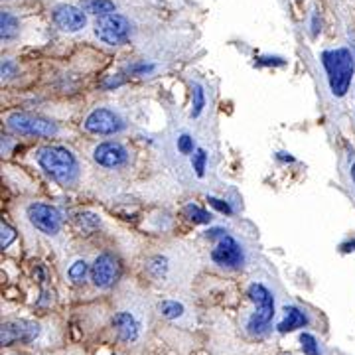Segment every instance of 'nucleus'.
I'll return each instance as SVG.
<instances>
[{
	"mask_svg": "<svg viewBox=\"0 0 355 355\" xmlns=\"http://www.w3.org/2000/svg\"><path fill=\"white\" fill-rule=\"evenodd\" d=\"M40 168L48 176L62 184V186H73L79 178V162L76 154L67 150L65 146H44L38 153Z\"/></svg>",
	"mask_w": 355,
	"mask_h": 355,
	"instance_id": "nucleus-1",
	"label": "nucleus"
},
{
	"mask_svg": "<svg viewBox=\"0 0 355 355\" xmlns=\"http://www.w3.org/2000/svg\"><path fill=\"white\" fill-rule=\"evenodd\" d=\"M322 65L326 69L330 91L334 97H343L354 81L355 58L347 48L328 50L322 53Z\"/></svg>",
	"mask_w": 355,
	"mask_h": 355,
	"instance_id": "nucleus-2",
	"label": "nucleus"
},
{
	"mask_svg": "<svg viewBox=\"0 0 355 355\" xmlns=\"http://www.w3.org/2000/svg\"><path fill=\"white\" fill-rule=\"evenodd\" d=\"M247 296L254 304V312L247 320V331L251 336H265L270 330L272 318H275V296L261 282H253L247 291Z\"/></svg>",
	"mask_w": 355,
	"mask_h": 355,
	"instance_id": "nucleus-3",
	"label": "nucleus"
},
{
	"mask_svg": "<svg viewBox=\"0 0 355 355\" xmlns=\"http://www.w3.org/2000/svg\"><path fill=\"white\" fill-rule=\"evenodd\" d=\"M6 125L14 135L32 137V139H51L58 135V125L40 114L32 113H12L8 114Z\"/></svg>",
	"mask_w": 355,
	"mask_h": 355,
	"instance_id": "nucleus-4",
	"label": "nucleus"
},
{
	"mask_svg": "<svg viewBox=\"0 0 355 355\" xmlns=\"http://www.w3.org/2000/svg\"><path fill=\"white\" fill-rule=\"evenodd\" d=\"M95 36L107 46H121L130 36V22L123 14H109L97 18L95 22Z\"/></svg>",
	"mask_w": 355,
	"mask_h": 355,
	"instance_id": "nucleus-5",
	"label": "nucleus"
},
{
	"mask_svg": "<svg viewBox=\"0 0 355 355\" xmlns=\"http://www.w3.org/2000/svg\"><path fill=\"white\" fill-rule=\"evenodd\" d=\"M83 127L95 137H113L125 128V121L111 109L99 107V109H95L87 114Z\"/></svg>",
	"mask_w": 355,
	"mask_h": 355,
	"instance_id": "nucleus-6",
	"label": "nucleus"
},
{
	"mask_svg": "<svg viewBox=\"0 0 355 355\" xmlns=\"http://www.w3.org/2000/svg\"><path fill=\"white\" fill-rule=\"evenodd\" d=\"M121 270H123L121 261L113 253H101L91 266V280L97 288L107 291L121 279Z\"/></svg>",
	"mask_w": 355,
	"mask_h": 355,
	"instance_id": "nucleus-7",
	"label": "nucleus"
},
{
	"mask_svg": "<svg viewBox=\"0 0 355 355\" xmlns=\"http://www.w3.org/2000/svg\"><path fill=\"white\" fill-rule=\"evenodd\" d=\"M26 214H28L30 223L46 235H55L64 223V217L60 214V209L53 205H48V203H30Z\"/></svg>",
	"mask_w": 355,
	"mask_h": 355,
	"instance_id": "nucleus-8",
	"label": "nucleus"
},
{
	"mask_svg": "<svg viewBox=\"0 0 355 355\" xmlns=\"http://www.w3.org/2000/svg\"><path fill=\"white\" fill-rule=\"evenodd\" d=\"M40 336V324L30 320H8L2 324L0 343L4 347L14 343H32Z\"/></svg>",
	"mask_w": 355,
	"mask_h": 355,
	"instance_id": "nucleus-9",
	"label": "nucleus"
},
{
	"mask_svg": "<svg viewBox=\"0 0 355 355\" xmlns=\"http://www.w3.org/2000/svg\"><path fill=\"white\" fill-rule=\"evenodd\" d=\"M211 259L214 263L223 268H239L243 266L245 254H243L241 245L237 239H233L231 235H225L217 241L216 249L211 251Z\"/></svg>",
	"mask_w": 355,
	"mask_h": 355,
	"instance_id": "nucleus-10",
	"label": "nucleus"
},
{
	"mask_svg": "<svg viewBox=\"0 0 355 355\" xmlns=\"http://www.w3.org/2000/svg\"><path fill=\"white\" fill-rule=\"evenodd\" d=\"M93 160L103 168H121L128 162V150L116 140H105L93 148Z\"/></svg>",
	"mask_w": 355,
	"mask_h": 355,
	"instance_id": "nucleus-11",
	"label": "nucleus"
},
{
	"mask_svg": "<svg viewBox=\"0 0 355 355\" xmlns=\"http://www.w3.org/2000/svg\"><path fill=\"white\" fill-rule=\"evenodd\" d=\"M51 18H53L55 26L64 32H79L87 24L85 12L73 4H58L51 10Z\"/></svg>",
	"mask_w": 355,
	"mask_h": 355,
	"instance_id": "nucleus-12",
	"label": "nucleus"
},
{
	"mask_svg": "<svg viewBox=\"0 0 355 355\" xmlns=\"http://www.w3.org/2000/svg\"><path fill=\"white\" fill-rule=\"evenodd\" d=\"M111 324H113L114 331H116V336H119L121 342L130 343L139 340L140 326L132 314H128V312H119V314H114L113 316Z\"/></svg>",
	"mask_w": 355,
	"mask_h": 355,
	"instance_id": "nucleus-13",
	"label": "nucleus"
},
{
	"mask_svg": "<svg viewBox=\"0 0 355 355\" xmlns=\"http://www.w3.org/2000/svg\"><path fill=\"white\" fill-rule=\"evenodd\" d=\"M282 312H284V318H282V322L277 326V330H279L280 334L306 328L308 322H310V320H308V314H306L302 308H298V306H284Z\"/></svg>",
	"mask_w": 355,
	"mask_h": 355,
	"instance_id": "nucleus-14",
	"label": "nucleus"
},
{
	"mask_svg": "<svg viewBox=\"0 0 355 355\" xmlns=\"http://www.w3.org/2000/svg\"><path fill=\"white\" fill-rule=\"evenodd\" d=\"M79 8L83 12L97 16V18L116 12V6H114L113 0H79Z\"/></svg>",
	"mask_w": 355,
	"mask_h": 355,
	"instance_id": "nucleus-15",
	"label": "nucleus"
},
{
	"mask_svg": "<svg viewBox=\"0 0 355 355\" xmlns=\"http://www.w3.org/2000/svg\"><path fill=\"white\" fill-rule=\"evenodd\" d=\"M0 26H2V30H0V34H2V40L4 42H10L18 36V30H20V24H18V18L10 14L8 10H4L2 16H0Z\"/></svg>",
	"mask_w": 355,
	"mask_h": 355,
	"instance_id": "nucleus-16",
	"label": "nucleus"
},
{
	"mask_svg": "<svg viewBox=\"0 0 355 355\" xmlns=\"http://www.w3.org/2000/svg\"><path fill=\"white\" fill-rule=\"evenodd\" d=\"M184 216L188 217L190 221H193V223H200V225L211 223V219H214V216H211L209 211H205V209H202V207L196 205V203H188V205L184 207Z\"/></svg>",
	"mask_w": 355,
	"mask_h": 355,
	"instance_id": "nucleus-17",
	"label": "nucleus"
},
{
	"mask_svg": "<svg viewBox=\"0 0 355 355\" xmlns=\"http://www.w3.org/2000/svg\"><path fill=\"white\" fill-rule=\"evenodd\" d=\"M76 225L85 233H93V231L101 227V219H99V216L91 214V211H83V214L76 216Z\"/></svg>",
	"mask_w": 355,
	"mask_h": 355,
	"instance_id": "nucleus-18",
	"label": "nucleus"
},
{
	"mask_svg": "<svg viewBox=\"0 0 355 355\" xmlns=\"http://www.w3.org/2000/svg\"><path fill=\"white\" fill-rule=\"evenodd\" d=\"M205 109V91L200 83L191 85V116L198 119Z\"/></svg>",
	"mask_w": 355,
	"mask_h": 355,
	"instance_id": "nucleus-19",
	"label": "nucleus"
},
{
	"mask_svg": "<svg viewBox=\"0 0 355 355\" xmlns=\"http://www.w3.org/2000/svg\"><path fill=\"white\" fill-rule=\"evenodd\" d=\"M89 272H91V270H89V265L83 259L76 261L73 265L67 268V277H69V280H71L73 284H83V282L87 280Z\"/></svg>",
	"mask_w": 355,
	"mask_h": 355,
	"instance_id": "nucleus-20",
	"label": "nucleus"
},
{
	"mask_svg": "<svg viewBox=\"0 0 355 355\" xmlns=\"http://www.w3.org/2000/svg\"><path fill=\"white\" fill-rule=\"evenodd\" d=\"M158 310H160V314L164 318H170V320H174V318H180L184 314V306L176 302V300H164V302H160L158 304Z\"/></svg>",
	"mask_w": 355,
	"mask_h": 355,
	"instance_id": "nucleus-21",
	"label": "nucleus"
},
{
	"mask_svg": "<svg viewBox=\"0 0 355 355\" xmlns=\"http://www.w3.org/2000/svg\"><path fill=\"white\" fill-rule=\"evenodd\" d=\"M300 343H302V352H304V355H322L320 343H318V340L312 334L304 331V334L300 336Z\"/></svg>",
	"mask_w": 355,
	"mask_h": 355,
	"instance_id": "nucleus-22",
	"label": "nucleus"
},
{
	"mask_svg": "<svg viewBox=\"0 0 355 355\" xmlns=\"http://www.w3.org/2000/svg\"><path fill=\"white\" fill-rule=\"evenodd\" d=\"M14 239H16V231L2 219V223H0V249H2V251L8 249V247L12 245Z\"/></svg>",
	"mask_w": 355,
	"mask_h": 355,
	"instance_id": "nucleus-23",
	"label": "nucleus"
},
{
	"mask_svg": "<svg viewBox=\"0 0 355 355\" xmlns=\"http://www.w3.org/2000/svg\"><path fill=\"white\" fill-rule=\"evenodd\" d=\"M191 166H193V170H196V174L202 178L205 174V168H207V154L202 148H198L193 156H191Z\"/></svg>",
	"mask_w": 355,
	"mask_h": 355,
	"instance_id": "nucleus-24",
	"label": "nucleus"
},
{
	"mask_svg": "<svg viewBox=\"0 0 355 355\" xmlns=\"http://www.w3.org/2000/svg\"><path fill=\"white\" fill-rule=\"evenodd\" d=\"M148 270L153 272L156 279H160V277H164L166 270H168V261L164 257H153L148 261Z\"/></svg>",
	"mask_w": 355,
	"mask_h": 355,
	"instance_id": "nucleus-25",
	"label": "nucleus"
},
{
	"mask_svg": "<svg viewBox=\"0 0 355 355\" xmlns=\"http://www.w3.org/2000/svg\"><path fill=\"white\" fill-rule=\"evenodd\" d=\"M154 69H156V65L146 64V62H142V64H132L127 67V71L130 76H148Z\"/></svg>",
	"mask_w": 355,
	"mask_h": 355,
	"instance_id": "nucleus-26",
	"label": "nucleus"
},
{
	"mask_svg": "<svg viewBox=\"0 0 355 355\" xmlns=\"http://www.w3.org/2000/svg\"><path fill=\"white\" fill-rule=\"evenodd\" d=\"M178 150L182 154H193L196 144H193V139H191L190 135H182V137L178 139Z\"/></svg>",
	"mask_w": 355,
	"mask_h": 355,
	"instance_id": "nucleus-27",
	"label": "nucleus"
},
{
	"mask_svg": "<svg viewBox=\"0 0 355 355\" xmlns=\"http://www.w3.org/2000/svg\"><path fill=\"white\" fill-rule=\"evenodd\" d=\"M207 202L209 205H214L219 214H225V216H231L233 214V207L229 205L227 202H223V200H219V198H214V196H207Z\"/></svg>",
	"mask_w": 355,
	"mask_h": 355,
	"instance_id": "nucleus-28",
	"label": "nucleus"
},
{
	"mask_svg": "<svg viewBox=\"0 0 355 355\" xmlns=\"http://www.w3.org/2000/svg\"><path fill=\"white\" fill-rule=\"evenodd\" d=\"M16 76V65L10 60H4L2 62V79H10Z\"/></svg>",
	"mask_w": 355,
	"mask_h": 355,
	"instance_id": "nucleus-29",
	"label": "nucleus"
},
{
	"mask_svg": "<svg viewBox=\"0 0 355 355\" xmlns=\"http://www.w3.org/2000/svg\"><path fill=\"white\" fill-rule=\"evenodd\" d=\"M257 64L259 65H284V60H282V58H270V55H266V58H257Z\"/></svg>",
	"mask_w": 355,
	"mask_h": 355,
	"instance_id": "nucleus-30",
	"label": "nucleus"
},
{
	"mask_svg": "<svg viewBox=\"0 0 355 355\" xmlns=\"http://www.w3.org/2000/svg\"><path fill=\"white\" fill-rule=\"evenodd\" d=\"M205 235H207L209 239H217V241H219L221 237H225V235H227V231L221 227H214V229H207V231H205Z\"/></svg>",
	"mask_w": 355,
	"mask_h": 355,
	"instance_id": "nucleus-31",
	"label": "nucleus"
},
{
	"mask_svg": "<svg viewBox=\"0 0 355 355\" xmlns=\"http://www.w3.org/2000/svg\"><path fill=\"white\" fill-rule=\"evenodd\" d=\"M125 83V79H121V77H109V79H105V87H119V85H123Z\"/></svg>",
	"mask_w": 355,
	"mask_h": 355,
	"instance_id": "nucleus-32",
	"label": "nucleus"
},
{
	"mask_svg": "<svg viewBox=\"0 0 355 355\" xmlns=\"http://www.w3.org/2000/svg\"><path fill=\"white\" fill-rule=\"evenodd\" d=\"M349 172H352V182H354V186H355V162L352 164V170H349Z\"/></svg>",
	"mask_w": 355,
	"mask_h": 355,
	"instance_id": "nucleus-33",
	"label": "nucleus"
}]
</instances>
